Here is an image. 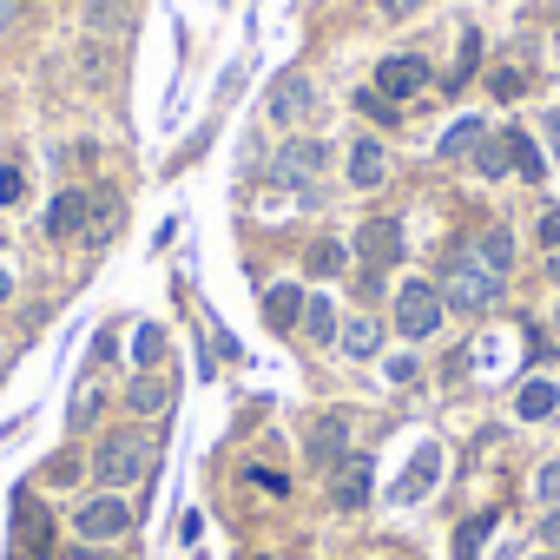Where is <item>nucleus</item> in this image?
Segmentation results:
<instances>
[{
    "label": "nucleus",
    "mask_w": 560,
    "mask_h": 560,
    "mask_svg": "<svg viewBox=\"0 0 560 560\" xmlns=\"http://www.w3.org/2000/svg\"><path fill=\"white\" fill-rule=\"evenodd\" d=\"M304 106H311V86H304L298 73H284V80L270 86V119H284V126H291V119H298Z\"/></svg>",
    "instance_id": "nucleus-18"
},
{
    "label": "nucleus",
    "mask_w": 560,
    "mask_h": 560,
    "mask_svg": "<svg viewBox=\"0 0 560 560\" xmlns=\"http://www.w3.org/2000/svg\"><path fill=\"white\" fill-rule=\"evenodd\" d=\"M547 277H553V284H560V250H553V264H547Z\"/></svg>",
    "instance_id": "nucleus-43"
},
{
    "label": "nucleus",
    "mask_w": 560,
    "mask_h": 560,
    "mask_svg": "<svg viewBox=\"0 0 560 560\" xmlns=\"http://www.w3.org/2000/svg\"><path fill=\"white\" fill-rule=\"evenodd\" d=\"M145 462H152V435L145 429H113L93 448V481L100 488H132L145 475Z\"/></svg>",
    "instance_id": "nucleus-1"
},
{
    "label": "nucleus",
    "mask_w": 560,
    "mask_h": 560,
    "mask_svg": "<svg viewBox=\"0 0 560 560\" xmlns=\"http://www.w3.org/2000/svg\"><path fill=\"white\" fill-rule=\"evenodd\" d=\"M435 475H442V448H435V442H422V448H416V462H409V475L396 481V501H422V494L435 488Z\"/></svg>",
    "instance_id": "nucleus-12"
},
{
    "label": "nucleus",
    "mask_w": 560,
    "mask_h": 560,
    "mask_svg": "<svg viewBox=\"0 0 560 560\" xmlns=\"http://www.w3.org/2000/svg\"><path fill=\"white\" fill-rule=\"evenodd\" d=\"M540 237H547V250H560V211H547V218H540Z\"/></svg>",
    "instance_id": "nucleus-38"
},
{
    "label": "nucleus",
    "mask_w": 560,
    "mask_h": 560,
    "mask_svg": "<svg viewBox=\"0 0 560 560\" xmlns=\"http://www.w3.org/2000/svg\"><path fill=\"white\" fill-rule=\"evenodd\" d=\"M304 337L311 343H337V304L330 298H304Z\"/></svg>",
    "instance_id": "nucleus-20"
},
{
    "label": "nucleus",
    "mask_w": 560,
    "mask_h": 560,
    "mask_svg": "<svg viewBox=\"0 0 560 560\" xmlns=\"http://www.w3.org/2000/svg\"><path fill=\"white\" fill-rule=\"evenodd\" d=\"M126 14H132V0H86V27L93 34H119Z\"/></svg>",
    "instance_id": "nucleus-24"
},
{
    "label": "nucleus",
    "mask_w": 560,
    "mask_h": 560,
    "mask_svg": "<svg viewBox=\"0 0 560 560\" xmlns=\"http://www.w3.org/2000/svg\"><path fill=\"white\" fill-rule=\"evenodd\" d=\"M21 198H27V178L8 165V172H0V205H21Z\"/></svg>",
    "instance_id": "nucleus-32"
},
{
    "label": "nucleus",
    "mask_w": 560,
    "mask_h": 560,
    "mask_svg": "<svg viewBox=\"0 0 560 560\" xmlns=\"http://www.w3.org/2000/svg\"><path fill=\"white\" fill-rule=\"evenodd\" d=\"M488 534H494V514H468V521L455 527V560H481Z\"/></svg>",
    "instance_id": "nucleus-21"
},
{
    "label": "nucleus",
    "mask_w": 560,
    "mask_h": 560,
    "mask_svg": "<svg viewBox=\"0 0 560 560\" xmlns=\"http://www.w3.org/2000/svg\"><path fill=\"white\" fill-rule=\"evenodd\" d=\"M553 337H560V311H553Z\"/></svg>",
    "instance_id": "nucleus-44"
},
{
    "label": "nucleus",
    "mask_w": 560,
    "mask_h": 560,
    "mask_svg": "<svg viewBox=\"0 0 560 560\" xmlns=\"http://www.w3.org/2000/svg\"><path fill=\"white\" fill-rule=\"evenodd\" d=\"M547 152H553V165H560V113H547Z\"/></svg>",
    "instance_id": "nucleus-39"
},
{
    "label": "nucleus",
    "mask_w": 560,
    "mask_h": 560,
    "mask_svg": "<svg viewBox=\"0 0 560 560\" xmlns=\"http://www.w3.org/2000/svg\"><path fill=\"white\" fill-rule=\"evenodd\" d=\"M73 475H80V462H73V455H60V462L47 468V481H73Z\"/></svg>",
    "instance_id": "nucleus-36"
},
{
    "label": "nucleus",
    "mask_w": 560,
    "mask_h": 560,
    "mask_svg": "<svg viewBox=\"0 0 560 560\" xmlns=\"http://www.w3.org/2000/svg\"><path fill=\"white\" fill-rule=\"evenodd\" d=\"M540 540H553V547H560V514H553V521L540 527Z\"/></svg>",
    "instance_id": "nucleus-42"
},
{
    "label": "nucleus",
    "mask_w": 560,
    "mask_h": 560,
    "mask_svg": "<svg viewBox=\"0 0 560 560\" xmlns=\"http://www.w3.org/2000/svg\"><path fill=\"white\" fill-rule=\"evenodd\" d=\"M534 494H540V501H560V462H547V468L534 475Z\"/></svg>",
    "instance_id": "nucleus-31"
},
{
    "label": "nucleus",
    "mask_w": 560,
    "mask_h": 560,
    "mask_svg": "<svg viewBox=\"0 0 560 560\" xmlns=\"http://www.w3.org/2000/svg\"><path fill=\"white\" fill-rule=\"evenodd\" d=\"M126 402H132V416H165V409H172V383H165V376H139V383L126 389Z\"/></svg>",
    "instance_id": "nucleus-19"
},
{
    "label": "nucleus",
    "mask_w": 560,
    "mask_h": 560,
    "mask_svg": "<svg viewBox=\"0 0 560 560\" xmlns=\"http://www.w3.org/2000/svg\"><path fill=\"white\" fill-rule=\"evenodd\" d=\"M14 560H21V553H14Z\"/></svg>",
    "instance_id": "nucleus-47"
},
{
    "label": "nucleus",
    "mask_w": 560,
    "mask_h": 560,
    "mask_svg": "<svg viewBox=\"0 0 560 560\" xmlns=\"http://www.w3.org/2000/svg\"><path fill=\"white\" fill-rule=\"evenodd\" d=\"M159 357H165V330H159V324H139V337H132V363L152 370Z\"/></svg>",
    "instance_id": "nucleus-28"
},
{
    "label": "nucleus",
    "mask_w": 560,
    "mask_h": 560,
    "mask_svg": "<svg viewBox=\"0 0 560 560\" xmlns=\"http://www.w3.org/2000/svg\"><path fill=\"white\" fill-rule=\"evenodd\" d=\"M311 462L317 468H330V462H343V448H350V416L343 409H330V416H317V429H311Z\"/></svg>",
    "instance_id": "nucleus-9"
},
{
    "label": "nucleus",
    "mask_w": 560,
    "mask_h": 560,
    "mask_svg": "<svg viewBox=\"0 0 560 560\" xmlns=\"http://www.w3.org/2000/svg\"><path fill=\"white\" fill-rule=\"evenodd\" d=\"M468 250H475V257H481L494 277H508V270H514V237H508V224H488V231H481Z\"/></svg>",
    "instance_id": "nucleus-16"
},
{
    "label": "nucleus",
    "mask_w": 560,
    "mask_h": 560,
    "mask_svg": "<svg viewBox=\"0 0 560 560\" xmlns=\"http://www.w3.org/2000/svg\"><path fill=\"white\" fill-rule=\"evenodd\" d=\"M383 178H389L383 145H376V139H357V145H350V185H357V191H376Z\"/></svg>",
    "instance_id": "nucleus-13"
},
{
    "label": "nucleus",
    "mask_w": 560,
    "mask_h": 560,
    "mask_svg": "<svg viewBox=\"0 0 560 560\" xmlns=\"http://www.w3.org/2000/svg\"><path fill=\"white\" fill-rule=\"evenodd\" d=\"M501 284H508V277H494L468 244H455V257H448V270H442V304H455V311H488V304L501 298Z\"/></svg>",
    "instance_id": "nucleus-2"
},
{
    "label": "nucleus",
    "mask_w": 560,
    "mask_h": 560,
    "mask_svg": "<svg viewBox=\"0 0 560 560\" xmlns=\"http://www.w3.org/2000/svg\"><path fill=\"white\" fill-rule=\"evenodd\" d=\"M475 145H481V119H455V126L442 132V145H435V152H442V159H468Z\"/></svg>",
    "instance_id": "nucleus-26"
},
{
    "label": "nucleus",
    "mask_w": 560,
    "mask_h": 560,
    "mask_svg": "<svg viewBox=\"0 0 560 560\" xmlns=\"http://www.w3.org/2000/svg\"><path fill=\"white\" fill-rule=\"evenodd\" d=\"M442 311H448V304H442V291H435V284H422V277H409V284L396 291V330H402V337H416V343L442 330Z\"/></svg>",
    "instance_id": "nucleus-3"
},
{
    "label": "nucleus",
    "mask_w": 560,
    "mask_h": 560,
    "mask_svg": "<svg viewBox=\"0 0 560 560\" xmlns=\"http://www.w3.org/2000/svg\"><path fill=\"white\" fill-rule=\"evenodd\" d=\"M422 86H429V60H422V54H389V60L376 67V93H383V100H396V106H402V100H416Z\"/></svg>",
    "instance_id": "nucleus-4"
},
{
    "label": "nucleus",
    "mask_w": 560,
    "mask_h": 560,
    "mask_svg": "<svg viewBox=\"0 0 560 560\" xmlns=\"http://www.w3.org/2000/svg\"><path fill=\"white\" fill-rule=\"evenodd\" d=\"M350 264V250L337 244V237H324V244H311V277H337Z\"/></svg>",
    "instance_id": "nucleus-27"
},
{
    "label": "nucleus",
    "mask_w": 560,
    "mask_h": 560,
    "mask_svg": "<svg viewBox=\"0 0 560 560\" xmlns=\"http://www.w3.org/2000/svg\"><path fill=\"white\" fill-rule=\"evenodd\" d=\"M540 560H560V553H540Z\"/></svg>",
    "instance_id": "nucleus-46"
},
{
    "label": "nucleus",
    "mask_w": 560,
    "mask_h": 560,
    "mask_svg": "<svg viewBox=\"0 0 560 560\" xmlns=\"http://www.w3.org/2000/svg\"><path fill=\"white\" fill-rule=\"evenodd\" d=\"M553 409H560V383H547V376L521 383V396H514V416H521V422H547Z\"/></svg>",
    "instance_id": "nucleus-15"
},
{
    "label": "nucleus",
    "mask_w": 560,
    "mask_h": 560,
    "mask_svg": "<svg viewBox=\"0 0 560 560\" xmlns=\"http://www.w3.org/2000/svg\"><path fill=\"white\" fill-rule=\"evenodd\" d=\"M357 257H363L370 270H389V264L402 257V218H370V224L357 231Z\"/></svg>",
    "instance_id": "nucleus-6"
},
{
    "label": "nucleus",
    "mask_w": 560,
    "mask_h": 560,
    "mask_svg": "<svg viewBox=\"0 0 560 560\" xmlns=\"http://www.w3.org/2000/svg\"><path fill=\"white\" fill-rule=\"evenodd\" d=\"M521 86H527V80H521V73H494V93H501V100H514V93H521Z\"/></svg>",
    "instance_id": "nucleus-35"
},
{
    "label": "nucleus",
    "mask_w": 560,
    "mask_h": 560,
    "mask_svg": "<svg viewBox=\"0 0 560 560\" xmlns=\"http://www.w3.org/2000/svg\"><path fill=\"white\" fill-rule=\"evenodd\" d=\"M370 481H376V475H370V455H350V462H337V481H330V501L357 514V508L370 501Z\"/></svg>",
    "instance_id": "nucleus-10"
},
{
    "label": "nucleus",
    "mask_w": 560,
    "mask_h": 560,
    "mask_svg": "<svg viewBox=\"0 0 560 560\" xmlns=\"http://www.w3.org/2000/svg\"><path fill=\"white\" fill-rule=\"evenodd\" d=\"M250 481H257L264 494H291V481H284V475H277V468H250Z\"/></svg>",
    "instance_id": "nucleus-33"
},
{
    "label": "nucleus",
    "mask_w": 560,
    "mask_h": 560,
    "mask_svg": "<svg viewBox=\"0 0 560 560\" xmlns=\"http://www.w3.org/2000/svg\"><path fill=\"white\" fill-rule=\"evenodd\" d=\"M8 298H14V270H8V264H0V304H8Z\"/></svg>",
    "instance_id": "nucleus-40"
},
{
    "label": "nucleus",
    "mask_w": 560,
    "mask_h": 560,
    "mask_svg": "<svg viewBox=\"0 0 560 560\" xmlns=\"http://www.w3.org/2000/svg\"><path fill=\"white\" fill-rule=\"evenodd\" d=\"M429 0H376V14H389V21H402V14H422Z\"/></svg>",
    "instance_id": "nucleus-34"
},
{
    "label": "nucleus",
    "mask_w": 560,
    "mask_h": 560,
    "mask_svg": "<svg viewBox=\"0 0 560 560\" xmlns=\"http://www.w3.org/2000/svg\"><path fill=\"white\" fill-rule=\"evenodd\" d=\"M501 145H508V165H514L521 178H547V159H540V145H534L521 126H508V132H501Z\"/></svg>",
    "instance_id": "nucleus-17"
},
{
    "label": "nucleus",
    "mask_w": 560,
    "mask_h": 560,
    "mask_svg": "<svg viewBox=\"0 0 560 560\" xmlns=\"http://www.w3.org/2000/svg\"><path fill=\"white\" fill-rule=\"evenodd\" d=\"M475 67H481V34L468 27V34H462V60H455L448 73H442V86H448V93H462V86L475 80Z\"/></svg>",
    "instance_id": "nucleus-22"
},
{
    "label": "nucleus",
    "mask_w": 560,
    "mask_h": 560,
    "mask_svg": "<svg viewBox=\"0 0 560 560\" xmlns=\"http://www.w3.org/2000/svg\"><path fill=\"white\" fill-rule=\"evenodd\" d=\"M337 343H343L350 357H376V350H383V324H370V317H350V330H337Z\"/></svg>",
    "instance_id": "nucleus-23"
},
{
    "label": "nucleus",
    "mask_w": 560,
    "mask_h": 560,
    "mask_svg": "<svg viewBox=\"0 0 560 560\" xmlns=\"http://www.w3.org/2000/svg\"><path fill=\"white\" fill-rule=\"evenodd\" d=\"M14 27V0H0V34H8Z\"/></svg>",
    "instance_id": "nucleus-41"
},
{
    "label": "nucleus",
    "mask_w": 560,
    "mask_h": 560,
    "mask_svg": "<svg viewBox=\"0 0 560 560\" xmlns=\"http://www.w3.org/2000/svg\"><path fill=\"white\" fill-rule=\"evenodd\" d=\"M14 540H21V560H47L54 553V521H47V508L40 501H14Z\"/></svg>",
    "instance_id": "nucleus-7"
},
{
    "label": "nucleus",
    "mask_w": 560,
    "mask_h": 560,
    "mask_svg": "<svg viewBox=\"0 0 560 560\" xmlns=\"http://www.w3.org/2000/svg\"><path fill=\"white\" fill-rule=\"evenodd\" d=\"M86 198H93V211H86V237H93V244H106V237L126 224V198H119L113 185H93Z\"/></svg>",
    "instance_id": "nucleus-11"
},
{
    "label": "nucleus",
    "mask_w": 560,
    "mask_h": 560,
    "mask_svg": "<svg viewBox=\"0 0 560 560\" xmlns=\"http://www.w3.org/2000/svg\"><path fill=\"white\" fill-rule=\"evenodd\" d=\"M324 159H330V152H324L317 139H291L284 152H277V159H270V172H277V178H284V185H311V178L324 172Z\"/></svg>",
    "instance_id": "nucleus-8"
},
{
    "label": "nucleus",
    "mask_w": 560,
    "mask_h": 560,
    "mask_svg": "<svg viewBox=\"0 0 560 560\" xmlns=\"http://www.w3.org/2000/svg\"><path fill=\"white\" fill-rule=\"evenodd\" d=\"M86 560H113V553H86Z\"/></svg>",
    "instance_id": "nucleus-45"
},
{
    "label": "nucleus",
    "mask_w": 560,
    "mask_h": 560,
    "mask_svg": "<svg viewBox=\"0 0 560 560\" xmlns=\"http://www.w3.org/2000/svg\"><path fill=\"white\" fill-rule=\"evenodd\" d=\"M73 527H80V540H119V534L132 527V508H126L119 494H100V501H86V508L73 514Z\"/></svg>",
    "instance_id": "nucleus-5"
},
{
    "label": "nucleus",
    "mask_w": 560,
    "mask_h": 560,
    "mask_svg": "<svg viewBox=\"0 0 560 560\" xmlns=\"http://www.w3.org/2000/svg\"><path fill=\"white\" fill-rule=\"evenodd\" d=\"M198 534H205V514H198V508H191V514H185V521H178V540H198Z\"/></svg>",
    "instance_id": "nucleus-37"
},
{
    "label": "nucleus",
    "mask_w": 560,
    "mask_h": 560,
    "mask_svg": "<svg viewBox=\"0 0 560 560\" xmlns=\"http://www.w3.org/2000/svg\"><path fill=\"white\" fill-rule=\"evenodd\" d=\"M468 159H475V172H481V178H501V172H508V145H501V139H481Z\"/></svg>",
    "instance_id": "nucleus-29"
},
{
    "label": "nucleus",
    "mask_w": 560,
    "mask_h": 560,
    "mask_svg": "<svg viewBox=\"0 0 560 560\" xmlns=\"http://www.w3.org/2000/svg\"><path fill=\"white\" fill-rule=\"evenodd\" d=\"M86 211H93L86 191H60V198L47 205V231H54V237H80V231H86Z\"/></svg>",
    "instance_id": "nucleus-14"
},
{
    "label": "nucleus",
    "mask_w": 560,
    "mask_h": 560,
    "mask_svg": "<svg viewBox=\"0 0 560 560\" xmlns=\"http://www.w3.org/2000/svg\"><path fill=\"white\" fill-rule=\"evenodd\" d=\"M298 311H304L298 284H284V291H270V298H264V317H270V330H291V324H298Z\"/></svg>",
    "instance_id": "nucleus-25"
},
{
    "label": "nucleus",
    "mask_w": 560,
    "mask_h": 560,
    "mask_svg": "<svg viewBox=\"0 0 560 560\" xmlns=\"http://www.w3.org/2000/svg\"><path fill=\"white\" fill-rule=\"evenodd\" d=\"M357 113H370L376 126H396V119H402V113H396V100H383L376 86H370V93H357Z\"/></svg>",
    "instance_id": "nucleus-30"
}]
</instances>
